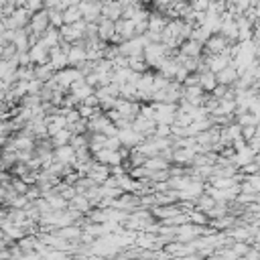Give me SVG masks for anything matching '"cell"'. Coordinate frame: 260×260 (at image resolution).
Returning <instances> with one entry per match:
<instances>
[{"instance_id": "6da1fadb", "label": "cell", "mask_w": 260, "mask_h": 260, "mask_svg": "<svg viewBox=\"0 0 260 260\" xmlns=\"http://www.w3.org/2000/svg\"><path fill=\"white\" fill-rule=\"evenodd\" d=\"M4 18V25L6 29H25L29 22H31V10L27 6H17V10L13 15H8V17H2Z\"/></svg>"}, {"instance_id": "7a4b0ae2", "label": "cell", "mask_w": 260, "mask_h": 260, "mask_svg": "<svg viewBox=\"0 0 260 260\" xmlns=\"http://www.w3.org/2000/svg\"><path fill=\"white\" fill-rule=\"evenodd\" d=\"M167 55H171V49H169L165 43H149L144 47V59H146V63L153 65V67L159 63V59L167 57Z\"/></svg>"}, {"instance_id": "3957f363", "label": "cell", "mask_w": 260, "mask_h": 260, "mask_svg": "<svg viewBox=\"0 0 260 260\" xmlns=\"http://www.w3.org/2000/svg\"><path fill=\"white\" fill-rule=\"evenodd\" d=\"M122 116H126V118H137L140 114V106L137 104L134 100H128V98H118L116 100V106H114Z\"/></svg>"}, {"instance_id": "277c9868", "label": "cell", "mask_w": 260, "mask_h": 260, "mask_svg": "<svg viewBox=\"0 0 260 260\" xmlns=\"http://www.w3.org/2000/svg\"><path fill=\"white\" fill-rule=\"evenodd\" d=\"M29 27H31V33H39V35H41V33H45V31L51 27L49 13H47V10H37V13L31 17Z\"/></svg>"}, {"instance_id": "5b68a950", "label": "cell", "mask_w": 260, "mask_h": 260, "mask_svg": "<svg viewBox=\"0 0 260 260\" xmlns=\"http://www.w3.org/2000/svg\"><path fill=\"white\" fill-rule=\"evenodd\" d=\"M112 173H110V165H106V163H98L96 159H94V163H92V169L87 171V177L94 181V183H98V185H102L104 181L110 177Z\"/></svg>"}, {"instance_id": "8992f818", "label": "cell", "mask_w": 260, "mask_h": 260, "mask_svg": "<svg viewBox=\"0 0 260 260\" xmlns=\"http://www.w3.org/2000/svg\"><path fill=\"white\" fill-rule=\"evenodd\" d=\"M122 13H124V6L120 0H104L102 2V17H106L110 20H118L122 18Z\"/></svg>"}, {"instance_id": "52a82bcc", "label": "cell", "mask_w": 260, "mask_h": 260, "mask_svg": "<svg viewBox=\"0 0 260 260\" xmlns=\"http://www.w3.org/2000/svg\"><path fill=\"white\" fill-rule=\"evenodd\" d=\"M132 128L139 130L140 134H144V137H153L155 134V128H156V122L153 118H146L142 114H139L137 118L132 120Z\"/></svg>"}, {"instance_id": "ba28073f", "label": "cell", "mask_w": 260, "mask_h": 260, "mask_svg": "<svg viewBox=\"0 0 260 260\" xmlns=\"http://www.w3.org/2000/svg\"><path fill=\"white\" fill-rule=\"evenodd\" d=\"M69 92L80 100V104L82 102L89 96V94H94V86H89L87 82H86V77H80V80H75L71 86H69Z\"/></svg>"}, {"instance_id": "9c48e42d", "label": "cell", "mask_w": 260, "mask_h": 260, "mask_svg": "<svg viewBox=\"0 0 260 260\" xmlns=\"http://www.w3.org/2000/svg\"><path fill=\"white\" fill-rule=\"evenodd\" d=\"M116 33L124 41L137 37V22H134L132 18H118L116 20Z\"/></svg>"}, {"instance_id": "30bf717a", "label": "cell", "mask_w": 260, "mask_h": 260, "mask_svg": "<svg viewBox=\"0 0 260 260\" xmlns=\"http://www.w3.org/2000/svg\"><path fill=\"white\" fill-rule=\"evenodd\" d=\"M230 47V41L225 39L224 35H211L208 41H206V53L208 55H216V53H222L224 49Z\"/></svg>"}, {"instance_id": "8fae6325", "label": "cell", "mask_w": 260, "mask_h": 260, "mask_svg": "<svg viewBox=\"0 0 260 260\" xmlns=\"http://www.w3.org/2000/svg\"><path fill=\"white\" fill-rule=\"evenodd\" d=\"M114 35H116V20H110L106 17H102L98 20V37L102 41H112Z\"/></svg>"}, {"instance_id": "7c38bea8", "label": "cell", "mask_w": 260, "mask_h": 260, "mask_svg": "<svg viewBox=\"0 0 260 260\" xmlns=\"http://www.w3.org/2000/svg\"><path fill=\"white\" fill-rule=\"evenodd\" d=\"M49 61H51V65L55 67V71H59V69H63V67L69 65V59H67V53L59 47V45H55V47H51V49H49Z\"/></svg>"}, {"instance_id": "4fadbf2b", "label": "cell", "mask_w": 260, "mask_h": 260, "mask_svg": "<svg viewBox=\"0 0 260 260\" xmlns=\"http://www.w3.org/2000/svg\"><path fill=\"white\" fill-rule=\"evenodd\" d=\"M118 137L122 140V146H139L142 142V139H144V134H140L139 130H134L130 126V128H122L118 132Z\"/></svg>"}, {"instance_id": "5bb4252c", "label": "cell", "mask_w": 260, "mask_h": 260, "mask_svg": "<svg viewBox=\"0 0 260 260\" xmlns=\"http://www.w3.org/2000/svg\"><path fill=\"white\" fill-rule=\"evenodd\" d=\"M206 63H208V67H209V71L218 73V71L224 69L225 65L232 63V57H230V55H225V53H216V55H208Z\"/></svg>"}, {"instance_id": "9a60e30c", "label": "cell", "mask_w": 260, "mask_h": 260, "mask_svg": "<svg viewBox=\"0 0 260 260\" xmlns=\"http://www.w3.org/2000/svg\"><path fill=\"white\" fill-rule=\"evenodd\" d=\"M195 155H197V151L193 149V146H177V149L173 151V161L179 163V165H191Z\"/></svg>"}, {"instance_id": "2e32d148", "label": "cell", "mask_w": 260, "mask_h": 260, "mask_svg": "<svg viewBox=\"0 0 260 260\" xmlns=\"http://www.w3.org/2000/svg\"><path fill=\"white\" fill-rule=\"evenodd\" d=\"M45 122H47V134H49V137H53L57 130L67 126V118H65V114H61V112L45 116Z\"/></svg>"}, {"instance_id": "e0dca14e", "label": "cell", "mask_w": 260, "mask_h": 260, "mask_svg": "<svg viewBox=\"0 0 260 260\" xmlns=\"http://www.w3.org/2000/svg\"><path fill=\"white\" fill-rule=\"evenodd\" d=\"M216 77H218V84L232 86V84H236V80L240 77V73H238V69H236V65H234V63H230V65H225L222 71H218V73H216Z\"/></svg>"}, {"instance_id": "ac0fdd59", "label": "cell", "mask_w": 260, "mask_h": 260, "mask_svg": "<svg viewBox=\"0 0 260 260\" xmlns=\"http://www.w3.org/2000/svg\"><path fill=\"white\" fill-rule=\"evenodd\" d=\"M55 161L65 163V165H73L75 161V149L71 144H61L55 149Z\"/></svg>"}, {"instance_id": "d6986e66", "label": "cell", "mask_w": 260, "mask_h": 260, "mask_svg": "<svg viewBox=\"0 0 260 260\" xmlns=\"http://www.w3.org/2000/svg\"><path fill=\"white\" fill-rule=\"evenodd\" d=\"M67 59H69V65H73V67H77L82 61H86V59H87L84 41H82V43H73V47L69 49V53H67Z\"/></svg>"}, {"instance_id": "ffe728a7", "label": "cell", "mask_w": 260, "mask_h": 260, "mask_svg": "<svg viewBox=\"0 0 260 260\" xmlns=\"http://www.w3.org/2000/svg\"><path fill=\"white\" fill-rule=\"evenodd\" d=\"M29 55H31V61L33 63H47L49 61V49L39 41L35 43L33 47L29 49Z\"/></svg>"}, {"instance_id": "44dd1931", "label": "cell", "mask_w": 260, "mask_h": 260, "mask_svg": "<svg viewBox=\"0 0 260 260\" xmlns=\"http://www.w3.org/2000/svg\"><path fill=\"white\" fill-rule=\"evenodd\" d=\"M112 120L108 118V114H100V112H96V114L92 118H87V130L92 132H104V128L108 126Z\"/></svg>"}, {"instance_id": "7402d4cb", "label": "cell", "mask_w": 260, "mask_h": 260, "mask_svg": "<svg viewBox=\"0 0 260 260\" xmlns=\"http://www.w3.org/2000/svg\"><path fill=\"white\" fill-rule=\"evenodd\" d=\"M254 155H256V151L252 149V146H242V149H238L236 151V155H234V163L238 165V167H244V165H248V163H252L254 161Z\"/></svg>"}, {"instance_id": "603a6c76", "label": "cell", "mask_w": 260, "mask_h": 260, "mask_svg": "<svg viewBox=\"0 0 260 260\" xmlns=\"http://www.w3.org/2000/svg\"><path fill=\"white\" fill-rule=\"evenodd\" d=\"M153 213H155L156 218L167 220V218H171V216H177V213H181V208L175 206V203H163V206H155V208H153Z\"/></svg>"}, {"instance_id": "cb8c5ba5", "label": "cell", "mask_w": 260, "mask_h": 260, "mask_svg": "<svg viewBox=\"0 0 260 260\" xmlns=\"http://www.w3.org/2000/svg\"><path fill=\"white\" fill-rule=\"evenodd\" d=\"M69 208H73V209H77V211H82V213H87L94 206H92V201L86 197V193H75V195L69 199Z\"/></svg>"}, {"instance_id": "d4e9b609", "label": "cell", "mask_w": 260, "mask_h": 260, "mask_svg": "<svg viewBox=\"0 0 260 260\" xmlns=\"http://www.w3.org/2000/svg\"><path fill=\"white\" fill-rule=\"evenodd\" d=\"M45 47L47 49H51V47H55V45H59V41H61V33L59 31H55L53 27H49L45 33H41V39H39Z\"/></svg>"}, {"instance_id": "484cf974", "label": "cell", "mask_w": 260, "mask_h": 260, "mask_svg": "<svg viewBox=\"0 0 260 260\" xmlns=\"http://www.w3.org/2000/svg\"><path fill=\"white\" fill-rule=\"evenodd\" d=\"M181 53L185 55V57H199L201 53V43L195 41V39H187L181 43Z\"/></svg>"}, {"instance_id": "4316f807", "label": "cell", "mask_w": 260, "mask_h": 260, "mask_svg": "<svg viewBox=\"0 0 260 260\" xmlns=\"http://www.w3.org/2000/svg\"><path fill=\"white\" fill-rule=\"evenodd\" d=\"M53 73H55V67L51 65V61H47V63H37V65H35V77H37V80H41V82L51 80Z\"/></svg>"}, {"instance_id": "83f0119b", "label": "cell", "mask_w": 260, "mask_h": 260, "mask_svg": "<svg viewBox=\"0 0 260 260\" xmlns=\"http://www.w3.org/2000/svg\"><path fill=\"white\" fill-rule=\"evenodd\" d=\"M80 18H84V13H82L80 4H69L63 10V22L65 25H71V22L80 20Z\"/></svg>"}, {"instance_id": "f1b7e54d", "label": "cell", "mask_w": 260, "mask_h": 260, "mask_svg": "<svg viewBox=\"0 0 260 260\" xmlns=\"http://www.w3.org/2000/svg\"><path fill=\"white\" fill-rule=\"evenodd\" d=\"M144 167L149 171H163V169H169V161L163 159L161 155H155V156H146L144 161Z\"/></svg>"}, {"instance_id": "f546056e", "label": "cell", "mask_w": 260, "mask_h": 260, "mask_svg": "<svg viewBox=\"0 0 260 260\" xmlns=\"http://www.w3.org/2000/svg\"><path fill=\"white\" fill-rule=\"evenodd\" d=\"M57 236H61V238L65 240H80L82 238V228H77V225H63V228H59L57 232H55Z\"/></svg>"}, {"instance_id": "4dcf8cb0", "label": "cell", "mask_w": 260, "mask_h": 260, "mask_svg": "<svg viewBox=\"0 0 260 260\" xmlns=\"http://www.w3.org/2000/svg\"><path fill=\"white\" fill-rule=\"evenodd\" d=\"M201 87H203V92H213V87L218 86V77H216V73L213 71H206V73H201V84H199Z\"/></svg>"}, {"instance_id": "1f68e13d", "label": "cell", "mask_w": 260, "mask_h": 260, "mask_svg": "<svg viewBox=\"0 0 260 260\" xmlns=\"http://www.w3.org/2000/svg\"><path fill=\"white\" fill-rule=\"evenodd\" d=\"M167 22H169V18H165V17L159 15V13H155V15L149 17V31H159V33H163V29L167 27Z\"/></svg>"}, {"instance_id": "d6a6232c", "label": "cell", "mask_w": 260, "mask_h": 260, "mask_svg": "<svg viewBox=\"0 0 260 260\" xmlns=\"http://www.w3.org/2000/svg\"><path fill=\"white\" fill-rule=\"evenodd\" d=\"M106 140H108V137H106L104 132H94L92 139H89V153H96L100 149H104Z\"/></svg>"}, {"instance_id": "836d02e7", "label": "cell", "mask_w": 260, "mask_h": 260, "mask_svg": "<svg viewBox=\"0 0 260 260\" xmlns=\"http://www.w3.org/2000/svg\"><path fill=\"white\" fill-rule=\"evenodd\" d=\"M69 140H71V130L69 128H61V130H57L51 137V142L55 144V146H61V144H69Z\"/></svg>"}, {"instance_id": "e575fe53", "label": "cell", "mask_w": 260, "mask_h": 260, "mask_svg": "<svg viewBox=\"0 0 260 260\" xmlns=\"http://www.w3.org/2000/svg\"><path fill=\"white\" fill-rule=\"evenodd\" d=\"M211 37V31L208 29V27H203V25H197V27H193V33H191V37L189 39H195V41H199L201 45H206V41Z\"/></svg>"}, {"instance_id": "d590c367", "label": "cell", "mask_w": 260, "mask_h": 260, "mask_svg": "<svg viewBox=\"0 0 260 260\" xmlns=\"http://www.w3.org/2000/svg\"><path fill=\"white\" fill-rule=\"evenodd\" d=\"M195 206H197V209H201V211H206V213H208L213 206H216V199H213L209 193H208V195H203V193H201V195L195 199Z\"/></svg>"}, {"instance_id": "8d00e7d4", "label": "cell", "mask_w": 260, "mask_h": 260, "mask_svg": "<svg viewBox=\"0 0 260 260\" xmlns=\"http://www.w3.org/2000/svg\"><path fill=\"white\" fill-rule=\"evenodd\" d=\"M43 102V98H41V94H25L20 98V106H25V108H35V106H39Z\"/></svg>"}, {"instance_id": "74e56055", "label": "cell", "mask_w": 260, "mask_h": 260, "mask_svg": "<svg viewBox=\"0 0 260 260\" xmlns=\"http://www.w3.org/2000/svg\"><path fill=\"white\" fill-rule=\"evenodd\" d=\"M69 144L73 146L75 151H77V149H89V139L84 137V132H82V134H71Z\"/></svg>"}, {"instance_id": "f35d334b", "label": "cell", "mask_w": 260, "mask_h": 260, "mask_svg": "<svg viewBox=\"0 0 260 260\" xmlns=\"http://www.w3.org/2000/svg\"><path fill=\"white\" fill-rule=\"evenodd\" d=\"M47 13H49L51 27H61L63 25V10H59V8H47Z\"/></svg>"}, {"instance_id": "ab89813d", "label": "cell", "mask_w": 260, "mask_h": 260, "mask_svg": "<svg viewBox=\"0 0 260 260\" xmlns=\"http://www.w3.org/2000/svg\"><path fill=\"white\" fill-rule=\"evenodd\" d=\"M173 134L171 130V124H156V128H155V137H161V139H169Z\"/></svg>"}, {"instance_id": "60d3db41", "label": "cell", "mask_w": 260, "mask_h": 260, "mask_svg": "<svg viewBox=\"0 0 260 260\" xmlns=\"http://www.w3.org/2000/svg\"><path fill=\"white\" fill-rule=\"evenodd\" d=\"M203 213H206V211H201V209H191V211H187V216H189V222H193V224H199V225H203V224H206L208 222V218L206 216H203Z\"/></svg>"}, {"instance_id": "b9f144b4", "label": "cell", "mask_w": 260, "mask_h": 260, "mask_svg": "<svg viewBox=\"0 0 260 260\" xmlns=\"http://www.w3.org/2000/svg\"><path fill=\"white\" fill-rule=\"evenodd\" d=\"M17 55H18L17 45H15V43H6V45H4V51H2V59L10 61V59H15Z\"/></svg>"}, {"instance_id": "7bdbcfd3", "label": "cell", "mask_w": 260, "mask_h": 260, "mask_svg": "<svg viewBox=\"0 0 260 260\" xmlns=\"http://www.w3.org/2000/svg\"><path fill=\"white\" fill-rule=\"evenodd\" d=\"M77 110H80V114H82V118H92L94 114H96V112H100V108H94V106H87V104H84V102H82V104H80V108H77Z\"/></svg>"}, {"instance_id": "ee69618b", "label": "cell", "mask_w": 260, "mask_h": 260, "mask_svg": "<svg viewBox=\"0 0 260 260\" xmlns=\"http://www.w3.org/2000/svg\"><path fill=\"white\" fill-rule=\"evenodd\" d=\"M225 213H228L225 206H213V208L208 211V216H209V218H213V220H218V218H224Z\"/></svg>"}, {"instance_id": "f6af8a7d", "label": "cell", "mask_w": 260, "mask_h": 260, "mask_svg": "<svg viewBox=\"0 0 260 260\" xmlns=\"http://www.w3.org/2000/svg\"><path fill=\"white\" fill-rule=\"evenodd\" d=\"M209 2H211V0H191V8L199 10V13H208Z\"/></svg>"}, {"instance_id": "bcb514c9", "label": "cell", "mask_w": 260, "mask_h": 260, "mask_svg": "<svg viewBox=\"0 0 260 260\" xmlns=\"http://www.w3.org/2000/svg\"><path fill=\"white\" fill-rule=\"evenodd\" d=\"M25 195H27L29 201H35V199H39V197L43 195V191H41L39 185H35V187H31V185H29V189H27V193H25Z\"/></svg>"}, {"instance_id": "7dc6e473", "label": "cell", "mask_w": 260, "mask_h": 260, "mask_svg": "<svg viewBox=\"0 0 260 260\" xmlns=\"http://www.w3.org/2000/svg\"><path fill=\"white\" fill-rule=\"evenodd\" d=\"M10 185H13V189L17 191V193H27V189H29V185H27V183H25V181H22L20 177H18V179H15Z\"/></svg>"}, {"instance_id": "c3c4849f", "label": "cell", "mask_w": 260, "mask_h": 260, "mask_svg": "<svg viewBox=\"0 0 260 260\" xmlns=\"http://www.w3.org/2000/svg\"><path fill=\"white\" fill-rule=\"evenodd\" d=\"M256 137V126H242V139L244 140H252Z\"/></svg>"}, {"instance_id": "681fc988", "label": "cell", "mask_w": 260, "mask_h": 260, "mask_svg": "<svg viewBox=\"0 0 260 260\" xmlns=\"http://www.w3.org/2000/svg\"><path fill=\"white\" fill-rule=\"evenodd\" d=\"M45 4H43V0H29L27 2V8L31 10V13H37V10H41Z\"/></svg>"}, {"instance_id": "f907efd6", "label": "cell", "mask_w": 260, "mask_h": 260, "mask_svg": "<svg viewBox=\"0 0 260 260\" xmlns=\"http://www.w3.org/2000/svg\"><path fill=\"white\" fill-rule=\"evenodd\" d=\"M234 252L236 254H246V246H242V242L240 244H234Z\"/></svg>"}, {"instance_id": "816d5d0a", "label": "cell", "mask_w": 260, "mask_h": 260, "mask_svg": "<svg viewBox=\"0 0 260 260\" xmlns=\"http://www.w3.org/2000/svg\"><path fill=\"white\" fill-rule=\"evenodd\" d=\"M254 55L260 57V39L258 37H254Z\"/></svg>"}, {"instance_id": "f5cc1de1", "label": "cell", "mask_w": 260, "mask_h": 260, "mask_svg": "<svg viewBox=\"0 0 260 260\" xmlns=\"http://www.w3.org/2000/svg\"><path fill=\"white\" fill-rule=\"evenodd\" d=\"M15 2H17V6H27L29 0H15Z\"/></svg>"}, {"instance_id": "db71d44e", "label": "cell", "mask_w": 260, "mask_h": 260, "mask_svg": "<svg viewBox=\"0 0 260 260\" xmlns=\"http://www.w3.org/2000/svg\"><path fill=\"white\" fill-rule=\"evenodd\" d=\"M134 2H140V4H149L151 0H134Z\"/></svg>"}, {"instance_id": "11a10c76", "label": "cell", "mask_w": 260, "mask_h": 260, "mask_svg": "<svg viewBox=\"0 0 260 260\" xmlns=\"http://www.w3.org/2000/svg\"><path fill=\"white\" fill-rule=\"evenodd\" d=\"M2 51H4V45L0 43V59H2Z\"/></svg>"}]
</instances>
